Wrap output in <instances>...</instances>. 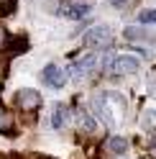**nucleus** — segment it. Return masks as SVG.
I'll use <instances>...</instances> for the list:
<instances>
[{"mask_svg": "<svg viewBox=\"0 0 156 159\" xmlns=\"http://www.w3.org/2000/svg\"><path fill=\"white\" fill-rule=\"evenodd\" d=\"M108 3H110L113 8H123L125 3H128V0H108Z\"/></svg>", "mask_w": 156, "mask_h": 159, "instance_id": "nucleus-15", "label": "nucleus"}, {"mask_svg": "<svg viewBox=\"0 0 156 159\" xmlns=\"http://www.w3.org/2000/svg\"><path fill=\"white\" fill-rule=\"evenodd\" d=\"M125 39H131V41H156V34H149L143 28H125Z\"/></svg>", "mask_w": 156, "mask_h": 159, "instance_id": "nucleus-11", "label": "nucleus"}, {"mask_svg": "<svg viewBox=\"0 0 156 159\" xmlns=\"http://www.w3.org/2000/svg\"><path fill=\"white\" fill-rule=\"evenodd\" d=\"M84 44L87 46H95V49H108L110 44H113V31L108 26H92L90 31H87V36H84Z\"/></svg>", "mask_w": 156, "mask_h": 159, "instance_id": "nucleus-2", "label": "nucleus"}, {"mask_svg": "<svg viewBox=\"0 0 156 159\" xmlns=\"http://www.w3.org/2000/svg\"><path fill=\"white\" fill-rule=\"evenodd\" d=\"M5 41V31H3V28H0V44H3Z\"/></svg>", "mask_w": 156, "mask_h": 159, "instance_id": "nucleus-17", "label": "nucleus"}, {"mask_svg": "<svg viewBox=\"0 0 156 159\" xmlns=\"http://www.w3.org/2000/svg\"><path fill=\"white\" fill-rule=\"evenodd\" d=\"M141 126L143 128H154L156 126V111H146L143 118H141Z\"/></svg>", "mask_w": 156, "mask_h": 159, "instance_id": "nucleus-13", "label": "nucleus"}, {"mask_svg": "<svg viewBox=\"0 0 156 159\" xmlns=\"http://www.w3.org/2000/svg\"><path fill=\"white\" fill-rule=\"evenodd\" d=\"M77 126H80L82 131H87V134H92L95 128H97L95 118H92L90 113H87V111H82V108H80V111H77Z\"/></svg>", "mask_w": 156, "mask_h": 159, "instance_id": "nucleus-10", "label": "nucleus"}, {"mask_svg": "<svg viewBox=\"0 0 156 159\" xmlns=\"http://www.w3.org/2000/svg\"><path fill=\"white\" fill-rule=\"evenodd\" d=\"M95 64H97V59H95V54H87V57H82V59H77V62L72 64V77L74 80H82V77H87L95 69Z\"/></svg>", "mask_w": 156, "mask_h": 159, "instance_id": "nucleus-6", "label": "nucleus"}, {"mask_svg": "<svg viewBox=\"0 0 156 159\" xmlns=\"http://www.w3.org/2000/svg\"><path fill=\"white\" fill-rule=\"evenodd\" d=\"M15 105L21 108V111H33V108L41 105V95H38V90L23 87V90H18V95H15Z\"/></svg>", "mask_w": 156, "mask_h": 159, "instance_id": "nucleus-5", "label": "nucleus"}, {"mask_svg": "<svg viewBox=\"0 0 156 159\" xmlns=\"http://www.w3.org/2000/svg\"><path fill=\"white\" fill-rule=\"evenodd\" d=\"M125 108V100L120 93H113V90H102L92 98V111L95 116L100 118L105 126H115V111H123Z\"/></svg>", "mask_w": 156, "mask_h": 159, "instance_id": "nucleus-1", "label": "nucleus"}, {"mask_svg": "<svg viewBox=\"0 0 156 159\" xmlns=\"http://www.w3.org/2000/svg\"><path fill=\"white\" fill-rule=\"evenodd\" d=\"M11 126H13V118H11V113H8L5 108L0 105V131H8Z\"/></svg>", "mask_w": 156, "mask_h": 159, "instance_id": "nucleus-12", "label": "nucleus"}, {"mask_svg": "<svg viewBox=\"0 0 156 159\" xmlns=\"http://www.w3.org/2000/svg\"><path fill=\"white\" fill-rule=\"evenodd\" d=\"M138 21H141V23H154V26H156V11H154V8H151V11H143V13L138 16Z\"/></svg>", "mask_w": 156, "mask_h": 159, "instance_id": "nucleus-14", "label": "nucleus"}, {"mask_svg": "<svg viewBox=\"0 0 156 159\" xmlns=\"http://www.w3.org/2000/svg\"><path fill=\"white\" fill-rule=\"evenodd\" d=\"M90 11H92V8L87 5V3H69V5L59 8V13H62L64 18H72V21H80V18L90 16Z\"/></svg>", "mask_w": 156, "mask_h": 159, "instance_id": "nucleus-7", "label": "nucleus"}, {"mask_svg": "<svg viewBox=\"0 0 156 159\" xmlns=\"http://www.w3.org/2000/svg\"><path fill=\"white\" fill-rule=\"evenodd\" d=\"M138 67H141L138 59H136V57H128V54H120V57L110 59V69H113L115 75H133Z\"/></svg>", "mask_w": 156, "mask_h": 159, "instance_id": "nucleus-4", "label": "nucleus"}, {"mask_svg": "<svg viewBox=\"0 0 156 159\" xmlns=\"http://www.w3.org/2000/svg\"><path fill=\"white\" fill-rule=\"evenodd\" d=\"M105 149H108L110 154H115V157H123L125 152H128V141H125L123 136H110L108 144H105Z\"/></svg>", "mask_w": 156, "mask_h": 159, "instance_id": "nucleus-9", "label": "nucleus"}, {"mask_svg": "<svg viewBox=\"0 0 156 159\" xmlns=\"http://www.w3.org/2000/svg\"><path fill=\"white\" fill-rule=\"evenodd\" d=\"M151 146H156V131L151 134Z\"/></svg>", "mask_w": 156, "mask_h": 159, "instance_id": "nucleus-16", "label": "nucleus"}, {"mask_svg": "<svg viewBox=\"0 0 156 159\" xmlns=\"http://www.w3.org/2000/svg\"><path fill=\"white\" fill-rule=\"evenodd\" d=\"M67 121H69V108H67L64 103L54 105V113H51V126L56 128V131H62V128L67 126Z\"/></svg>", "mask_w": 156, "mask_h": 159, "instance_id": "nucleus-8", "label": "nucleus"}, {"mask_svg": "<svg viewBox=\"0 0 156 159\" xmlns=\"http://www.w3.org/2000/svg\"><path fill=\"white\" fill-rule=\"evenodd\" d=\"M41 77H44V82L49 87H54V90H62V87L67 85V69H62L59 64H46Z\"/></svg>", "mask_w": 156, "mask_h": 159, "instance_id": "nucleus-3", "label": "nucleus"}]
</instances>
